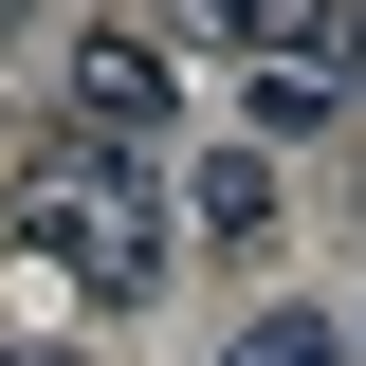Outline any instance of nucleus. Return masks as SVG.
<instances>
[{
	"label": "nucleus",
	"instance_id": "f257e3e1",
	"mask_svg": "<svg viewBox=\"0 0 366 366\" xmlns=\"http://www.w3.org/2000/svg\"><path fill=\"white\" fill-rule=\"evenodd\" d=\"M0 238L55 274V293H92V312H147L165 293V183H147V147H19V183H0Z\"/></svg>",
	"mask_w": 366,
	"mask_h": 366
},
{
	"label": "nucleus",
	"instance_id": "20e7f679",
	"mask_svg": "<svg viewBox=\"0 0 366 366\" xmlns=\"http://www.w3.org/2000/svg\"><path fill=\"white\" fill-rule=\"evenodd\" d=\"M312 129H348V74H257V147H312Z\"/></svg>",
	"mask_w": 366,
	"mask_h": 366
},
{
	"label": "nucleus",
	"instance_id": "f03ea898",
	"mask_svg": "<svg viewBox=\"0 0 366 366\" xmlns=\"http://www.w3.org/2000/svg\"><path fill=\"white\" fill-rule=\"evenodd\" d=\"M55 110H74L92 147H165V110H183V55L147 37V19H74V37H55Z\"/></svg>",
	"mask_w": 366,
	"mask_h": 366
},
{
	"label": "nucleus",
	"instance_id": "423d86ee",
	"mask_svg": "<svg viewBox=\"0 0 366 366\" xmlns=\"http://www.w3.org/2000/svg\"><path fill=\"white\" fill-rule=\"evenodd\" d=\"M0 366H55V348H0Z\"/></svg>",
	"mask_w": 366,
	"mask_h": 366
},
{
	"label": "nucleus",
	"instance_id": "39448f33",
	"mask_svg": "<svg viewBox=\"0 0 366 366\" xmlns=\"http://www.w3.org/2000/svg\"><path fill=\"white\" fill-rule=\"evenodd\" d=\"M220 366H348V330H330V312H257Z\"/></svg>",
	"mask_w": 366,
	"mask_h": 366
},
{
	"label": "nucleus",
	"instance_id": "7ed1b4c3",
	"mask_svg": "<svg viewBox=\"0 0 366 366\" xmlns=\"http://www.w3.org/2000/svg\"><path fill=\"white\" fill-rule=\"evenodd\" d=\"M183 220H202V238H274V147H202Z\"/></svg>",
	"mask_w": 366,
	"mask_h": 366
}]
</instances>
